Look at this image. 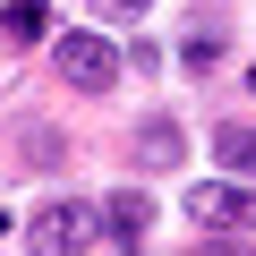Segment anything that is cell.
<instances>
[{"label":"cell","instance_id":"6da1fadb","mask_svg":"<svg viewBox=\"0 0 256 256\" xmlns=\"http://www.w3.org/2000/svg\"><path fill=\"white\" fill-rule=\"evenodd\" d=\"M94 230H102V205H86V196H43V205L26 214V256H77Z\"/></svg>","mask_w":256,"mask_h":256},{"label":"cell","instance_id":"7a4b0ae2","mask_svg":"<svg viewBox=\"0 0 256 256\" xmlns=\"http://www.w3.org/2000/svg\"><path fill=\"white\" fill-rule=\"evenodd\" d=\"M188 222H196V230H239V239H256V188H239V180H196V188H188Z\"/></svg>","mask_w":256,"mask_h":256},{"label":"cell","instance_id":"3957f363","mask_svg":"<svg viewBox=\"0 0 256 256\" xmlns=\"http://www.w3.org/2000/svg\"><path fill=\"white\" fill-rule=\"evenodd\" d=\"M120 68H128V52H120L111 34H68V43H60V77H68L77 94H111Z\"/></svg>","mask_w":256,"mask_h":256},{"label":"cell","instance_id":"277c9868","mask_svg":"<svg viewBox=\"0 0 256 256\" xmlns=\"http://www.w3.org/2000/svg\"><path fill=\"white\" fill-rule=\"evenodd\" d=\"M102 230H111L120 248H146V230H154V196H146V188H120V196H102Z\"/></svg>","mask_w":256,"mask_h":256},{"label":"cell","instance_id":"5b68a950","mask_svg":"<svg viewBox=\"0 0 256 256\" xmlns=\"http://www.w3.org/2000/svg\"><path fill=\"white\" fill-rule=\"evenodd\" d=\"M52 34V9H43V0H9V9H0V43H9V52H34Z\"/></svg>","mask_w":256,"mask_h":256},{"label":"cell","instance_id":"8992f818","mask_svg":"<svg viewBox=\"0 0 256 256\" xmlns=\"http://www.w3.org/2000/svg\"><path fill=\"white\" fill-rule=\"evenodd\" d=\"M137 162H146V171H171V162H180V128H171V120H146V128H137Z\"/></svg>","mask_w":256,"mask_h":256},{"label":"cell","instance_id":"52a82bcc","mask_svg":"<svg viewBox=\"0 0 256 256\" xmlns=\"http://www.w3.org/2000/svg\"><path fill=\"white\" fill-rule=\"evenodd\" d=\"M214 154H222V171H256V128H222Z\"/></svg>","mask_w":256,"mask_h":256},{"label":"cell","instance_id":"ba28073f","mask_svg":"<svg viewBox=\"0 0 256 256\" xmlns=\"http://www.w3.org/2000/svg\"><path fill=\"white\" fill-rule=\"evenodd\" d=\"M222 52H230V34H214V26H188V68H196V77H205Z\"/></svg>","mask_w":256,"mask_h":256},{"label":"cell","instance_id":"9c48e42d","mask_svg":"<svg viewBox=\"0 0 256 256\" xmlns=\"http://www.w3.org/2000/svg\"><path fill=\"white\" fill-rule=\"evenodd\" d=\"M94 9H102L111 26H128V18H146V0H94Z\"/></svg>","mask_w":256,"mask_h":256}]
</instances>
